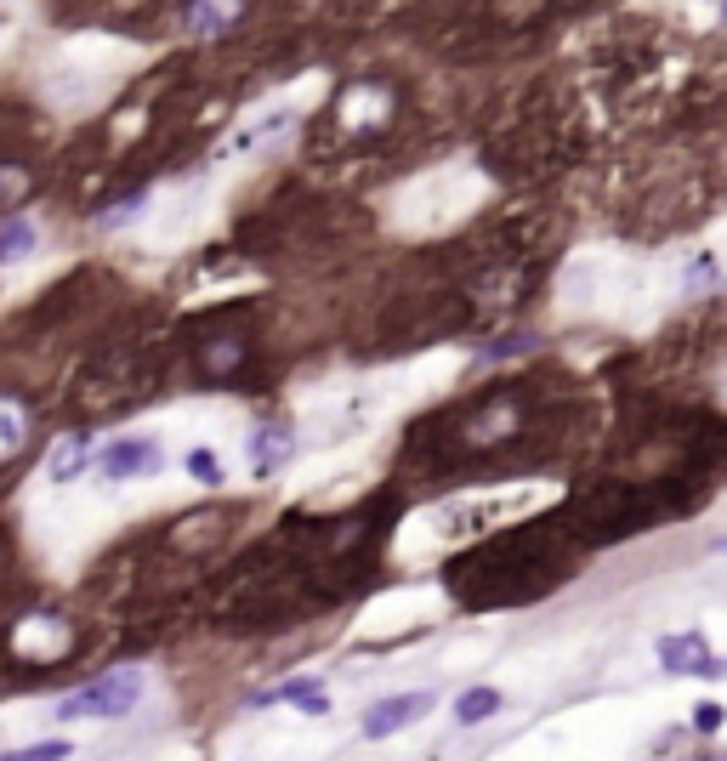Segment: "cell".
I'll return each instance as SVG.
<instances>
[{"label": "cell", "mask_w": 727, "mask_h": 761, "mask_svg": "<svg viewBox=\"0 0 727 761\" xmlns=\"http://www.w3.org/2000/svg\"><path fill=\"white\" fill-rule=\"evenodd\" d=\"M563 523H540V529H517L506 540H489L472 551L466 563L449 568V585L466 602H523L540 597L546 585L563 580Z\"/></svg>", "instance_id": "1"}, {"label": "cell", "mask_w": 727, "mask_h": 761, "mask_svg": "<svg viewBox=\"0 0 727 761\" xmlns=\"http://www.w3.org/2000/svg\"><path fill=\"white\" fill-rule=\"evenodd\" d=\"M80 654V631L63 614L46 608H23L0 625V665L6 682H46V676L69 671V659Z\"/></svg>", "instance_id": "2"}, {"label": "cell", "mask_w": 727, "mask_h": 761, "mask_svg": "<svg viewBox=\"0 0 727 761\" xmlns=\"http://www.w3.org/2000/svg\"><path fill=\"white\" fill-rule=\"evenodd\" d=\"M398 114V86L387 80H353V86H341L336 108H330V125H336L347 142H370L375 131H387V120Z\"/></svg>", "instance_id": "3"}, {"label": "cell", "mask_w": 727, "mask_h": 761, "mask_svg": "<svg viewBox=\"0 0 727 761\" xmlns=\"http://www.w3.org/2000/svg\"><path fill=\"white\" fill-rule=\"evenodd\" d=\"M137 699H142V671L137 665H114V671L91 676L86 688H74L52 716L57 722H80V716H125V710H137Z\"/></svg>", "instance_id": "4"}, {"label": "cell", "mask_w": 727, "mask_h": 761, "mask_svg": "<svg viewBox=\"0 0 727 761\" xmlns=\"http://www.w3.org/2000/svg\"><path fill=\"white\" fill-rule=\"evenodd\" d=\"M97 472L103 478H154L160 472V443L154 438H120L97 455Z\"/></svg>", "instance_id": "5"}, {"label": "cell", "mask_w": 727, "mask_h": 761, "mask_svg": "<svg viewBox=\"0 0 727 761\" xmlns=\"http://www.w3.org/2000/svg\"><path fill=\"white\" fill-rule=\"evenodd\" d=\"M426 710H432V693H392L375 710H364V739H392L398 727L421 722Z\"/></svg>", "instance_id": "6"}, {"label": "cell", "mask_w": 727, "mask_h": 761, "mask_svg": "<svg viewBox=\"0 0 727 761\" xmlns=\"http://www.w3.org/2000/svg\"><path fill=\"white\" fill-rule=\"evenodd\" d=\"M659 659L671 665V671H693V676H722V659L710 654V642L699 637V631H688V637H665L659 642Z\"/></svg>", "instance_id": "7"}, {"label": "cell", "mask_w": 727, "mask_h": 761, "mask_svg": "<svg viewBox=\"0 0 727 761\" xmlns=\"http://www.w3.org/2000/svg\"><path fill=\"white\" fill-rule=\"evenodd\" d=\"M23 443H29V421H23V409L0 392V466H12L23 455Z\"/></svg>", "instance_id": "8"}, {"label": "cell", "mask_w": 727, "mask_h": 761, "mask_svg": "<svg viewBox=\"0 0 727 761\" xmlns=\"http://www.w3.org/2000/svg\"><path fill=\"white\" fill-rule=\"evenodd\" d=\"M500 710V693L495 688H466L461 699H455V722L461 727H478V722H489Z\"/></svg>", "instance_id": "9"}, {"label": "cell", "mask_w": 727, "mask_h": 761, "mask_svg": "<svg viewBox=\"0 0 727 761\" xmlns=\"http://www.w3.org/2000/svg\"><path fill=\"white\" fill-rule=\"evenodd\" d=\"M273 699H279V705H284V699H296V705H307V710H313V716H319V710H324V688H319V682H313V676H296V682H279V688L267 693L262 705H273Z\"/></svg>", "instance_id": "10"}, {"label": "cell", "mask_w": 727, "mask_h": 761, "mask_svg": "<svg viewBox=\"0 0 727 761\" xmlns=\"http://www.w3.org/2000/svg\"><path fill=\"white\" fill-rule=\"evenodd\" d=\"M29 245H35V228H29L23 216H6V222H0V262H18Z\"/></svg>", "instance_id": "11"}, {"label": "cell", "mask_w": 727, "mask_h": 761, "mask_svg": "<svg viewBox=\"0 0 727 761\" xmlns=\"http://www.w3.org/2000/svg\"><path fill=\"white\" fill-rule=\"evenodd\" d=\"M284 455H290V438H284V426H279V432H262V438H256V478H267V472H273Z\"/></svg>", "instance_id": "12"}, {"label": "cell", "mask_w": 727, "mask_h": 761, "mask_svg": "<svg viewBox=\"0 0 727 761\" xmlns=\"http://www.w3.org/2000/svg\"><path fill=\"white\" fill-rule=\"evenodd\" d=\"M80 461H86V443L69 438V443H63V449L52 455V478H57V483H69L74 472H80Z\"/></svg>", "instance_id": "13"}, {"label": "cell", "mask_w": 727, "mask_h": 761, "mask_svg": "<svg viewBox=\"0 0 727 761\" xmlns=\"http://www.w3.org/2000/svg\"><path fill=\"white\" fill-rule=\"evenodd\" d=\"M69 756V739H46V744H29V750H6L0 761H63Z\"/></svg>", "instance_id": "14"}, {"label": "cell", "mask_w": 727, "mask_h": 761, "mask_svg": "<svg viewBox=\"0 0 727 761\" xmlns=\"http://www.w3.org/2000/svg\"><path fill=\"white\" fill-rule=\"evenodd\" d=\"M182 18H188V23H199V29H205V35H216V29H222V23H233V12H222V6H188V12H182Z\"/></svg>", "instance_id": "15"}, {"label": "cell", "mask_w": 727, "mask_h": 761, "mask_svg": "<svg viewBox=\"0 0 727 761\" xmlns=\"http://www.w3.org/2000/svg\"><path fill=\"white\" fill-rule=\"evenodd\" d=\"M188 472H194L199 483H222V466H216V455H205V449L188 455Z\"/></svg>", "instance_id": "16"}, {"label": "cell", "mask_w": 727, "mask_h": 761, "mask_svg": "<svg viewBox=\"0 0 727 761\" xmlns=\"http://www.w3.org/2000/svg\"><path fill=\"white\" fill-rule=\"evenodd\" d=\"M693 727H699V733H716V727H722V705H699V716H693Z\"/></svg>", "instance_id": "17"}]
</instances>
